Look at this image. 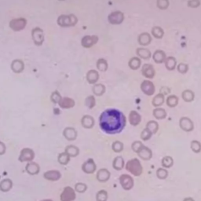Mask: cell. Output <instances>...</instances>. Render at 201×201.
<instances>
[{
  "mask_svg": "<svg viewBox=\"0 0 201 201\" xmlns=\"http://www.w3.org/2000/svg\"><path fill=\"white\" fill-rule=\"evenodd\" d=\"M99 125L103 132L108 134H115L123 130L126 118L119 110L114 108L106 109L100 114Z\"/></svg>",
  "mask_w": 201,
  "mask_h": 201,
  "instance_id": "6da1fadb",
  "label": "cell"
},
{
  "mask_svg": "<svg viewBox=\"0 0 201 201\" xmlns=\"http://www.w3.org/2000/svg\"><path fill=\"white\" fill-rule=\"evenodd\" d=\"M77 23V18L73 14L69 15H61L58 17L57 24L61 27L75 26Z\"/></svg>",
  "mask_w": 201,
  "mask_h": 201,
  "instance_id": "7a4b0ae2",
  "label": "cell"
},
{
  "mask_svg": "<svg viewBox=\"0 0 201 201\" xmlns=\"http://www.w3.org/2000/svg\"><path fill=\"white\" fill-rule=\"evenodd\" d=\"M26 23L27 21L24 18L13 19V20L9 22V27H10L14 31H19L25 28Z\"/></svg>",
  "mask_w": 201,
  "mask_h": 201,
  "instance_id": "3957f363",
  "label": "cell"
},
{
  "mask_svg": "<svg viewBox=\"0 0 201 201\" xmlns=\"http://www.w3.org/2000/svg\"><path fill=\"white\" fill-rule=\"evenodd\" d=\"M75 199V193L71 187H65L61 195V201H73Z\"/></svg>",
  "mask_w": 201,
  "mask_h": 201,
  "instance_id": "277c9868",
  "label": "cell"
},
{
  "mask_svg": "<svg viewBox=\"0 0 201 201\" xmlns=\"http://www.w3.org/2000/svg\"><path fill=\"white\" fill-rule=\"evenodd\" d=\"M31 35H32L33 41H34L35 44L37 46L42 45V42L44 41V33L41 28H35L32 30V33H31Z\"/></svg>",
  "mask_w": 201,
  "mask_h": 201,
  "instance_id": "5b68a950",
  "label": "cell"
},
{
  "mask_svg": "<svg viewBox=\"0 0 201 201\" xmlns=\"http://www.w3.org/2000/svg\"><path fill=\"white\" fill-rule=\"evenodd\" d=\"M34 157L35 153L32 149L25 148V149H22L21 152H20L19 160L20 162H29L31 161L34 159Z\"/></svg>",
  "mask_w": 201,
  "mask_h": 201,
  "instance_id": "8992f818",
  "label": "cell"
},
{
  "mask_svg": "<svg viewBox=\"0 0 201 201\" xmlns=\"http://www.w3.org/2000/svg\"><path fill=\"white\" fill-rule=\"evenodd\" d=\"M98 41V37L96 35H86L82 39L81 43L82 46L83 47H86V48H90L92 46H94V44L97 43V42Z\"/></svg>",
  "mask_w": 201,
  "mask_h": 201,
  "instance_id": "52a82bcc",
  "label": "cell"
},
{
  "mask_svg": "<svg viewBox=\"0 0 201 201\" xmlns=\"http://www.w3.org/2000/svg\"><path fill=\"white\" fill-rule=\"evenodd\" d=\"M123 20V14L119 11L113 12L108 16V21L112 24H118Z\"/></svg>",
  "mask_w": 201,
  "mask_h": 201,
  "instance_id": "ba28073f",
  "label": "cell"
},
{
  "mask_svg": "<svg viewBox=\"0 0 201 201\" xmlns=\"http://www.w3.org/2000/svg\"><path fill=\"white\" fill-rule=\"evenodd\" d=\"M83 171L86 174H93L96 170V164L92 159H89L83 164Z\"/></svg>",
  "mask_w": 201,
  "mask_h": 201,
  "instance_id": "9c48e42d",
  "label": "cell"
},
{
  "mask_svg": "<svg viewBox=\"0 0 201 201\" xmlns=\"http://www.w3.org/2000/svg\"><path fill=\"white\" fill-rule=\"evenodd\" d=\"M61 173L58 171H55V170L49 171L44 174V177H45L46 180L52 181V182H53V181H57L58 179L61 178Z\"/></svg>",
  "mask_w": 201,
  "mask_h": 201,
  "instance_id": "30bf717a",
  "label": "cell"
},
{
  "mask_svg": "<svg viewBox=\"0 0 201 201\" xmlns=\"http://www.w3.org/2000/svg\"><path fill=\"white\" fill-rule=\"evenodd\" d=\"M58 104L62 108H71L75 105V101L73 99L69 97H62Z\"/></svg>",
  "mask_w": 201,
  "mask_h": 201,
  "instance_id": "8fae6325",
  "label": "cell"
},
{
  "mask_svg": "<svg viewBox=\"0 0 201 201\" xmlns=\"http://www.w3.org/2000/svg\"><path fill=\"white\" fill-rule=\"evenodd\" d=\"M24 62L21 60H14L11 64V69L16 73H20L24 70Z\"/></svg>",
  "mask_w": 201,
  "mask_h": 201,
  "instance_id": "7c38bea8",
  "label": "cell"
},
{
  "mask_svg": "<svg viewBox=\"0 0 201 201\" xmlns=\"http://www.w3.org/2000/svg\"><path fill=\"white\" fill-rule=\"evenodd\" d=\"M64 136L68 141H72L75 140L77 137L76 130L72 127H68V128L64 129Z\"/></svg>",
  "mask_w": 201,
  "mask_h": 201,
  "instance_id": "4fadbf2b",
  "label": "cell"
},
{
  "mask_svg": "<svg viewBox=\"0 0 201 201\" xmlns=\"http://www.w3.org/2000/svg\"><path fill=\"white\" fill-rule=\"evenodd\" d=\"M26 171L31 175H35L39 172V166L36 163H29L26 165Z\"/></svg>",
  "mask_w": 201,
  "mask_h": 201,
  "instance_id": "5bb4252c",
  "label": "cell"
},
{
  "mask_svg": "<svg viewBox=\"0 0 201 201\" xmlns=\"http://www.w3.org/2000/svg\"><path fill=\"white\" fill-rule=\"evenodd\" d=\"M82 125L85 128H92L94 125V119L90 116H85L82 118Z\"/></svg>",
  "mask_w": 201,
  "mask_h": 201,
  "instance_id": "9a60e30c",
  "label": "cell"
},
{
  "mask_svg": "<svg viewBox=\"0 0 201 201\" xmlns=\"http://www.w3.org/2000/svg\"><path fill=\"white\" fill-rule=\"evenodd\" d=\"M110 174L106 169H100L97 171V179L100 182H105L109 178Z\"/></svg>",
  "mask_w": 201,
  "mask_h": 201,
  "instance_id": "2e32d148",
  "label": "cell"
},
{
  "mask_svg": "<svg viewBox=\"0 0 201 201\" xmlns=\"http://www.w3.org/2000/svg\"><path fill=\"white\" fill-rule=\"evenodd\" d=\"M99 79V74L97 71L90 70L86 74V79L89 83H95Z\"/></svg>",
  "mask_w": 201,
  "mask_h": 201,
  "instance_id": "e0dca14e",
  "label": "cell"
},
{
  "mask_svg": "<svg viewBox=\"0 0 201 201\" xmlns=\"http://www.w3.org/2000/svg\"><path fill=\"white\" fill-rule=\"evenodd\" d=\"M13 182L10 179L6 178L0 182V190L3 192H8L12 188Z\"/></svg>",
  "mask_w": 201,
  "mask_h": 201,
  "instance_id": "ac0fdd59",
  "label": "cell"
},
{
  "mask_svg": "<svg viewBox=\"0 0 201 201\" xmlns=\"http://www.w3.org/2000/svg\"><path fill=\"white\" fill-rule=\"evenodd\" d=\"M65 152L68 154V155H70V157H75L78 155L79 152V150L78 148L75 147V146L69 145L65 149Z\"/></svg>",
  "mask_w": 201,
  "mask_h": 201,
  "instance_id": "d6986e66",
  "label": "cell"
},
{
  "mask_svg": "<svg viewBox=\"0 0 201 201\" xmlns=\"http://www.w3.org/2000/svg\"><path fill=\"white\" fill-rule=\"evenodd\" d=\"M70 160V155L66 152H63L58 155V162L62 165L68 164V163Z\"/></svg>",
  "mask_w": 201,
  "mask_h": 201,
  "instance_id": "ffe728a7",
  "label": "cell"
},
{
  "mask_svg": "<svg viewBox=\"0 0 201 201\" xmlns=\"http://www.w3.org/2000/svg\"><path fill=\"white\" fill-rule=\"evenodd\" d=\"M105 87L104 85L102 84H96L95 86L93 87V92L94 94L97 96H100L105 93Z\"/></svg>",
  "mask_w": 201,
  "mask_h": 201,
  "instance_id": "44dd1931",
  "label": "cell"
},
{
  "mask_svg": "<svg viewBox=\"0 0 201 201\" xmlns=\"http://www.w3.org/2000/svg\"><path fill=\"white\" fill-rule=\"evenodd\" d=\"M97 69H99L100 71H106V69L108 68V64H107V61L105 59H99L97 62Z\"/></svg>",
  "mask_w": 201,
  "mask_h": 201,
  "instance_id": "7402d4cb",
  "label": "cell"
},
{
  "mask_svg": "<svg viewBox=\"0 0 201 201\" xmlns=\"http://www.w3.org/2000/svg\"><path fill=\"white\" fill-rule=\"evenodd\" d=\"M95 98H94V96H89L86 98L85 100V105L88 107L89 108H93L95 105Z\"/></svg>",
  "mask_w": 201,
  "mask_h": 201,
  "instance_id": "603a6c76",
  "label": "cell"
},
{
  "mask_svg": "<svg viewBox=\"0 0 201 201\" xmlns=\"http://www.w3.org/2000/svg\"><path fill=\"white\" fill-rule=\"evenodd\" d=\"M97 201H106L107 199V193L105 190H100L97 193L96 196Z\"/></svg>",
  "mask_w": 201,
  "mask_h": 201,
  "instance_id": "cb8c5ba5",
  "label": "cell"
},
{
  "mask_svg": "<svg viewBox=\"0 0 201 201\" xmlns=\"http://www.w3.org/2000/svg\"><path fill=\"white\" fill-rule=\"evenodd\" d=\"M50 98H51V100L53 103H59L62 97H61V95H60V94L57 91H54V92L52 93Z\"/></svg>",
  "mask_w": 201,
  "mask_h": 201,
  "instance_id": "d4e9b609",
  "label": "cell"
},
{
  "mask_svg": "<svg viewBox=\"0 0 201 201\" xmlns=\"http://www.w3.org/2000/svg\"><path fill=\"white\" fill-rule=\"evenodd\" d=\"M86 188H87V186H86V185H85L84 183H78L76 184L75 186V191L81 193H84V192L86 190Z\"/></svg>",
  "mask_w": 201,
  "mask_h": 201,
  "instance_id": "484cf974",
  "label": "cell"
},
{
  "mask_svg": "<svg viewBox=\"0 0 201 201\" xmlns=\"http://www.w3.org/2000/svg\"><path fill=\"white\" fill-rule=\"evenodd\" d=\"M129 64H130V67L132 68L133 69L138 68L140 66V60L138 59V58H132Z\"/></svg>",
  "mask_w": 201,
  "mask_h": 201,
  "instance_id": "4316f807",
  "label": "cell"
},
{
  "mask_svg": "<svg viewBox=\"0 0 201 201\" xmlns=\"http://www.w3.org/2000/svg\"><path fill=\"white\" fill-rule=\"evenodd\" d=\"M149 41H150V39H149V36L147 34H143L139 37L140 43L142 44V45H147L149 42Z\"/></svg>",
  "mask_w": 201,
  "mask_h": 201,
  "instance_id": "83f0119b",
  "label": "cell"
},
{
  "mask_svg": "<svg viewBox=\"0 0 201 201\" xmlns=\"http://www.w3.org/2000/svg\"><path fill=\"white\" fill-rule=\"evenodd\" d=\"M138 54L140 55L141 57L148 58L149 57V55H150V53H149V52L148 51V50H144V49H138Z\"/></svg>",
  "mask_w": 201,
  "mask_h": 201,
  "instance_id": "f1b7e54d",
  "label": "cell"
},
{
  "mask_svg": "<svg viewBox=\"0 0 201 201\" xmlns=\"http://www.w3.org/2000/svg\"><path fill=\"white\" fill-rule=\"evenodd\" d=\"M6 145L4 143L0 141V155H3L6 152Z\"/></svg>",
  "mask_w": 201,
  "mask_h": 201,
  "instance_id": "f546056e",
  "label": "cell"
},
{
  "mask_svg": "<svg viewBox=\"0 0 201 201\" xmlns=\"http://www.w3.org/2000/svg\"><path fill=\"white\" fill-rule=\"evenodd\" d=\"M41 201H53L52 199H43V200H41Z\"/></svg>",
  "mask_w": 201,
  "mask_h": 201,
  "instance_id": "4dcf8cb0",
  "label": "cell"
},
{
  "mask_svg": "<svg viewBox=\"0 0 201 201\" xmlns=\"http://www.w3.org/2000/svg\"><path fill=\"white\" fill-rule=\"evenodd\" d=\"M61 1H63V0H61Z\"/></svg>",
  "mask_w": 201,
  "mask_h": 201,
  "instance_id": "1f68e13d",
  "label": "cell"
}]
</instances>
